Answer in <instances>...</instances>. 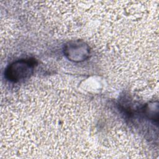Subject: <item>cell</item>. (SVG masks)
Instances as JSON below:
<instances>
[{
	"mask_svg": "<svg viewBox=\"0 0 159 159\" xmlns=\"http://www.w3.org/2000/svg\"><path fill=\"white\" fill-rule=\"evenodd\" d=\"M34 66V61L31 60H20L14 63L10 69L15 70V73L8 75L11 80L16 81L29 75Z\"/></svg>",
	"mask_w": 159,
	"mask_h": 159,
	"instance_id": "6da1fadb",
	"label": "cell"
}]
</instances>
